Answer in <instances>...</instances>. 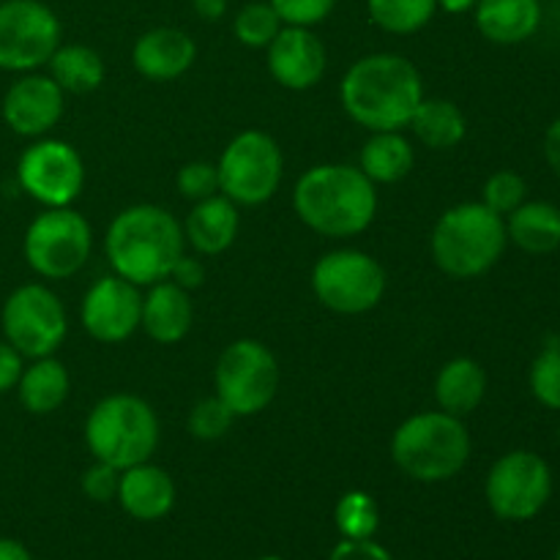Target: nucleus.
Masks as SVG:
<instances>
[{
	"label": "nucleus",
	"mask_w": 560,
	"mask_h": 560,
	"mask_svg": "<svg viewBox=\"0 0 560 560\" xmlns=\"http://www.w3.org/2000/svg\"><path fill=\"white\" fill-rule=\"evenodd\" d=\"M339 98L345 113L364 129L402 131L424 98V82L405 55L375 52L350 66Z\"/></svg>",
	"instance_id": "nucleus-1"
},
{
	"label": "nucleus",
	"mask_w": 560,
	"mask_h": 560,
	"mask_svg": "<svg viewBox=\"0 0 560 560\" xmlns=\"http://www.w3.org/2000/svg\"><path fill=\"white\" fill-rule=\"evenodd\" d=\"M293 211L315 233L353 238L375 222L377 191L359 164H315L295 184Z\"/></svg>",
	"instance_id": "nucleus-2"
},
{
	"label": "nucleus",
	"mask_w": 560,
	"mask_h": 560,
	"mask_svg": "<svg viewBox=\"0 0 560 560\" xmlns=\"http://www.w3.org/2000/svg\"><path fill=\"white\" fill-rule=\"evenodd\" d=\"M104 249L113 273L129 279L137 288H151L170 277L186 252L184 228L162 206L140 202L124 208L109 222Z\"/></svg>",
	"instance_id": "nucleus-3"
},
{
	"label": "nucleus",
	"mask_w": 560,
	"mask_h": 560,
	"mask_svg": "<svg viewBox=\"0 0 560 560\" xmlns=\"http://www.w3.org/2000/svg\"><path fill=\"white\" fill-rule=\"evenodd\" d=\"M509 244L506 219L485 202H459L432 228V260L446 277L476 279L490 271Z\"/></svg>",
	"instance_id": "nucleus-4"
},
{
	"label": "nucleus",
	"mask_w": 560,
	"mask_h": 560,
	"mask_svg": "<svg viewBox=\"0 0 560 560\" xmlns=\"http://www.w3.org/2000/svg\"><path fill=\"white\" fill-rule=\"evenodd\" d=\"M392 457L410 479L424 485L448 481L468 465L470 432L463 419L443 410L416 413L394 432Z\"/></svg>",
	"instance_id": "nucleus-5"
},
{
	"label": "nucleus",
	"mask_w": 560,
	"mask_h": 560,
	"mask_svg": "<svg viewBox=\"0 0 560 560\" xmlns=\"http://www.w3.org/2000/svg\"><path fill=\"white\" fill-rule=\"evenodd\" d=\"M85 443L98 463L118 470L148 463L159 446L156 410L135 394H109L88 413Z\"/></svg>",
	"instance_id": "nucleus-6"
},
{
	"label": "nucleus",
	"mask_w": 560,
	"mask_h": 560,
	"mask_svg": "<svg viewBox=\"0 0 560 560\" xmlns=\"http://www.w3.org/2000/svg\"><path fill=\"white\" fill-rule=\"evenodd\" d=\"M217 170L219 191L235 206H262L282 184V148L266 131L246 129L228 142Z\"/></svg>",
	"instance_id": "nucleus-7"
},
{
	"label": "nucleus",
	"mask_w": 560,
	"mask_h": 560,
	"mask_svg": "<svg viewBox=\"0 0 560 560\" xmlns=\"http://www.w3.org/2000/svg\"><path fill=\"white\" fill-rule=\"evenodd\" d=\"M93 249V230L88 219L71 206L44 208L25 230L22 252L38 277L69 279L88 262Z\"/></svg>",
	"instance_id": "nucleus-8"
},
{
	"label": "nucleus",
	"mask_w": 560,
	"mask_h": 560,
	"mask_svg": "<svg viewBox=\"0 0 560 560\" xmlns=\"http://www.w3.org/2000/svg\"><path fill=\"white\" fill-rule=\"evenodd\" d=\"M388 288L381 262L359 249L323 255L312 268V290L326 310L337 315H364L375 310Z\"/></svg>",
	"instance_id": "nucleus-9"
},
{
	"label": "nucleus",
	"mask_w": 560,
	"mask_h": 560,
	"mask_svg": "<svg viewBox=\"0 0 560 560\" xmlns=\"http://www.w3.org/2000/svg\"><path fill=\"white\" fill-rule=\"evenodd\" d=\"M217 397L235 416H255L273 402L279 392V361L257 339H235L222 350L213 370Z\"/></svg>",
	"instance_id": "nucleus-10"
},
{
	"label": "nucleus",
	"mask_w": 560,
	"mask_h": 560,
	"mask_svg": "<svg viewBox=\"0 0 560 560\" xmlns=\"http://www.w3.org/2000/svg\"><path fill=\"white\" fill-rule=\"evenodd\" d=\"M0 323L3 339L22 359L52 355L69 334L63 304L47 284L38 282L22 284L5 299Z\"/></svg>",
	"instance_id": "nucleus-11"
},
{
	"label": "nucleus",
	"mask_w": 560,
	"mask_h": 560,
	"mask_svg": "<svg viewBox=\"0 0 560 560\" xmlns=\"http://www.w3.org/2000/svg\"><path fill=\"white\" fill-rule=\"evenodd\" d=\"M58 14L42 0H0V69L27 74L60 47Z\"/></svg>",
	"instance_id": "nucleus-12"
},
{
	"label": "nucleus",
	"mask_w": 560,
	"mask_h": 560,
	"mask_svg": "<svg viewBox=\"0 0 560 560\" xmlns=\"http://www.w3.org/2000/svg\"><path fill=\"white\" fill-rule=\"evenodd\" d=\"M485 495L492 514L506 523L534 520L552 495L550 465L525 448L503 454L487 474Z\"/></svg>",
	"instance_id": "nucleus-13"
},
{
	"label": "nucleus",
	"mask_w": 560,
	"mask_h": 560,
	"mask_svg": "<svg viewBox=\"0 0 560 560\" xmlns=\"http://www.w3.org/2000/svg\"><path fill=\"white\" fill-rule=\"evenodd\" d=\"M22 191L44 208H63L80 197L85 186V164L80 151L63 140L38 137L16 162Z\"/></svg>",
	"instance_id": "nucleus-14"
},
{
	"label": "nucleus",
	"mask_w": 560,
	"mask_h": 560,
	"mask_svg": "<svg viewBox=\"0 0 560 560\" xmlns=\"http://www.w3.org/2000/svg\"><path fill=\"white\" fill-rule=\"evenodd\" d=\"M82 326L96 342H126L140 328L142 293L129 279L109 273L93 282L82 299Z\"/></svg>",
	"instance_id": "nucleus-15"
},
{
	"label": "nucleus",
	"mask_w": 560,
	"mask_h": 560,
	"mask_svg": "<svg viewBox=\"0 0 560 560\" xmlns=\"http://www.w3.org/2000/svg\"><path fill=\"white\" fill-rule=\"evenodd\" d=\"M60 115H63V91L49 74L27 71L11 82L3 96L5 126L20 137L38 140L58 126Z\"/></svg>",
	"instance_id": "nucleus-16"
},
{
	"label": "nucleus",
	"mask_w": 560,
	"mask_h": 560,
	"mask_svg": "<svg viewBox=\"0 0 560 560\" xmlns=\"http://www.w3.org/2000/svg\"><path fill=\"white\" fill-rule=\"evenodd\" d=\"M266 49L268 71L288 91H310L326 74V47L312 27L282 25Z\"/></svg>",
	"instance_id": "nucleus-17"
},
{
	"label": "nucleus",
	"mask_w": 560,
	"mask_h": 560,
	"mask_svg": "<svg viewBox=\"0 0 560 560\" xmlns=\"http://www.w3.org/2000/svg\"><path fill=\"white\" fill-rule=\"evenodd\" d=\"M197 44L180 27H153L135 42L131 63L145 80L170 82L184 77L195 66Z\"/></svg>",
	"instance_id": "nucleus-18"
},
{
	"label": "nucleus",
	"mask_w": 560,
	"mask_h": 560,
	"mask_svg": "<svg viewBox=\"0 0 560 560\" xmlns=\"http://www.w3.org/2000/svg\"><path fill=\"white\" fill-rule=\"evenodd\" d=\"M118 503L129 517L140 520V523H156L173 512L175 481L170 479L167 470L151 465V459L131 465V468L120 470Z\"/></svg>",
	"instance_id": "nucleus-19"
},
{
	"label": "nucleus",
	"mask_w": 560,
	"mask_h": 560,
	"mask_svg": "<svg viewBox=\"0 0 560 560\" xmlns=\"http://www.w3.org/2000/svg\"><path fill=\"white\" fill-rule=\"evenodd\" d=\"M195 323V306L189 293L170 279L151 284L142 295L140 328L156 345H178Z\"/></svg>",
	"instance_id": "nucleus-20"
},
{
	"label": "nucleus",
	"mask_w": 560,
	"mask_h": 560,
	"mask_svg": "<svg viewBox=\"0 0 560 560\" xmlns=\"http://www.w3.org/2000/svg\"><path fill=\"white\" fill-rule=\"evenodd\" d=\"M238 224V206L219 191L208 200L195 202V208H191V213L180 228H184L186 244L197 255L217 257L235 244Z\"/></svg>",
	"instance_id": "nucleus-21"
},
{
	"label": "nucleus",
	"mask_w": 560,
	"mask_h": 560,
	"mask_svg": "<svg viewBox=\"0 0 560 560\" xmlns=\"http://www.w3.org/2000/svg\"><path fill=\"white\" fill-rule=\"evenodd\" d=\"M476 27L492 44H523L539 31V0H479L474 9Z\"/></svg>",
	"instance_id": "nucleus-22"
},
{
	"label": "nucleus",
	"mask_w": 560,
	"mask_h": 560,
	"mask_svg": "<svg viewBox=\"0 0 560 560\" xmlns=\"http://www.w3.org/2000/svg\"><path fill=\"white\" fill-rule=\"evenodd\" d=\"M487 394V372L479 361L459 355V359L446 361L435 377V402L443 413L465 416L474 413Z\"/></svg>",
	"instance_id": "nucleus-23"
},
{
	"label": "nucleus",
	"mask_w": 560,
	"mask_h": 560,
	"mask_svg": "<svg viewBox=\"0 0 560 560\" xmlns=\"http://www.w3.org/2000/svg\"><path fill=\"white\" fill-rule=\"evenodd\" d=\"M71 377L66 366L52 355L44 359H31V364L22 370L16 381V394L27 413L49 416L69 399Z\"/></svg>",
	"instance_id": "nucleus-24"
},
{
	"label": "nucleus",
	"mask_w": 560,
	"mask_h": 560,
	"mask_svg": "<svg viewBox=\"0 0 560 560\" xmlns=\"http://www.w3.org/2000/svg\"><path fill=\"white\" fill-rule=\"evenodd\" d=\"M506 235L528 255H552L560 249V208L552 202H523L506 217Z\"/></svg>",
	"instance_id": "nucleus-25"
},
{
	"label": "nucleus",
	"mask_w": 560,
	"mask_h": 560,
	"mask_svg": "<svg viewBox=\"0 0 560 560\" xmlns=\"http://www.w3.org/2000/svg\"><path fill=\"white\" fill-rule=\"evenodd\" d=\"M413 148L402 131H372L361 145L359 170L372 184H397L413 170Z\"/></svg>",
	"instance_id": "nucleus-26"
},
{
	"label": "nucleus",
	"mask_w": 560,
	"mask_h": 560,
	"mask_svg": "<svg viewBox=\"0 0 560 560\" xmlns=\"http://www.w3.org/2000/svg\"><path fill=\"white\" fill-rule=\"evenodd\" d=\"M408 126L413 129L416 140L432 151L457 148L468 135V120H465L463 109L448 98H421Z\"/></svg>",
	"instance_id": "nucleus-27"
},
{
	"label": "nucleus",
	"mask_w": 560,
	"mask_h": 560,
	"mask_svg": "<svg viewBox=\"0 0 560 560\" xmlns=\"http://www.w3.org/2000/svg\"><path fill=\"white\" fill-rule=\"evenodd\" d=\"M49 77L60 85L63 93H91L104 82L102 55L85 44H60L47 60Z\"/></svg>",
	"instance_id": "nucleus-28"
},
{
	"label": "nucleus",
	"mask_w": 560,
	"mask_h": 560,
	"mask_svg": "<svg viewBox=\"0 0 560 560\" xmlns=\"http://www.w3.org/2000/svg\"><path fill=\"white\" fill-rule=\"evenodd\" d=\"M366 11L383 33L410 36L430 25L438 0H366Z\"/></svg>",
	"instance_id": "nucleus-29"
},
{
	"label": "nucleus",
	"mask_w": 560,
	"mask_h": 560,
	"mask_svg": "<svg viewBox=\"0 0 560 560\" xmlns=\"http://www.w3.org/2000/svg\"><path fill=\"white\" fill-rule=\"evenodd\" d=\"M334 520L342 539H372L381 525V512L370 492H345L334 509Z\"/></svg>",
	"instance_id": "nucleus-30"
},
{
	"label": "nucleus",
	"mask_w": 560,
	"mask_h": 560,
	"mask_svg": "<svg viewBox=\"0 0 560 560\" xmlns=\"http://www.w3.org/2000/svg\"><path fill=\"white\" fill-rule=\"evenodd\" d=\"M282 25L284 22L279 20V14L268 0H255V3H246L235 14L233 33L244 47L266 49L273 42V36L282 31Z\"/></svg>",
	"instance_id": "nucleus-31"
},
{
	"label": "nucleus",
	"mask_w": 560,
	"mask_h": 560,
	"mask_svg": "<svg viewBox=\"0 0 560 560\" xmlns=\"http://www.w3.org/2000/svg\"><path fill=\"white\" fill-rule=\"evenodd\" d=\"M530 394L545 408L560 410V345H547L530 364Z\"/></svg>",
	"instance_id": "nucleus-32"
},
{
	"label": "nucleus",
	"mask_w": 560,
	"mask_h": 560,
	"mask_svg": "<svg viewBox=\"0 0 560 560\" xmlns=\"http://www.w3.org/2000/svg\"><path fill=\"white\" fill-rule=\"evenodd\" d=\"M235 419H238V416L228 408V402L213 394V397L200 399V402L191 408L189 432L197 441H219V438L228 435Z\"/></svg>",
	"instance_id": "nucleus-33"
},
{
	"label": "nucleus",
	"mask_w": 560,
	"mask_h": 560,
	"mask_svg": "<svg viewBox=\"0 0 560 560\" xmlns=\"http://www.w3.org/2000/svg\"><path fill=\"white\" fill-rule=\"evenodd\" d=\"M525 191H528V186H525L523 175L512 173V170H498V173H492L487 178L485 191H481V202L490 211H495L498 217L506 219L509 213L523 206Z\"/></svg>",
	"instance_id": "nucleus-34"
},
{
	"label": "nucleus",
	"mask_w": 560,
	"mask_h": 560,
	"mask_svg": "<svg viewBox=\"0 0 560 560\" xmlns=\"http://www.w3.org/2000/svg\"><path fill=\"white\" fill-rule=\"evenodd\" d=\"M175 184H178L180 197H186V200H208V197L219 195V170L211 162H189L178 170Z\"/></svg>",
	"instance_id": "nucleus-35"
},
{
	"label": "nucleus",
	"mask_w": 560,
	"mask_h": 560,
	"mask_svg": "<svg viewBox=\"0 0 560 560\" xmlns=\"http://www.w3.org/2000/svg\"><path fill=\"white\" fill-rule=\"evenodd\" d=\"M268 3L273 5V11H277L284 25L312 27L328 20L337 0H268Z\"/></svg>",
	"instance_id": "nucleus-36"
},
{
	"label": "nucleus",
	"mask_w": 560,
	"mask_h": 560,
	"mask_svg": "<svg viewBox=\"0 0 560 560\" xmlns=\"http://www.w3.org/2000/svg\"><path fill=\"white\" fill-rule=\"evenodd\" d=\"M118 487L120 470L107 463H98V459L85 470V476H82V492L96 503L115 501V498H118Z\"/></svg>",
	"instance_id": "nucleus-37"
},
{
	"label": "nucleus",
	"mask_w": 560,
	"mask_h": 560,
	"mask_svg": "<svg viewBox=\"0 0 560 560\" xmlns=\"http://www.w3.org/2000/svg\"><path fill=\"white\" fill-rule=\"evenodd\" d=\"M328 560H394L386 547L372 539H342Z\"/></svg>",
	"instance_id": "nucleus-38"
},
{
	"label": "nucleus",
	"mask_w": 560,
	"mask_h": 560,
	"mask_svg": "<svg viewBox=\"0 0 560 560\" xmlns=\"http://www.w3.org/2000/svg\"><path fill=\"white\" fill-rule=\"evenodd\" d=\"M167 279L189 293V290H197L202 282H206V266L200 262V257H189L184 252V255L178 257V262L173 266V271H170Z\"/></svg>",
	"instance_id": "nucleus-39"
},
{
	"label": "nucleus",
	"mask_w": 560,
	"mask_h": 560,
	"mask_svg": "<svg viewBox=\"0 0 560 560\" xmlns=\"http://www.w3.org/2000/svg\"><path fill=\"white\" fill-rule=\"evenodd\" d=\"M22 370H25V359L5 339H0V394H9L11 388H16Z\"/></svg>",
	"instance_id": "nucleus-40"
},
{
	"label": "nucleus",
	"mask_w": 560,
	"mask_h": 560,
	"mask_svg": "<svg viewBox=\"0 0 560 560\" xmlns=\"http://www.w3.org/2000/svg\"><path fill=\"white\" fill-rule=\"evenodd\" d=\"M545 159L552 173L560 175V118L552 120L545 131Z\"/></svg>",
	"instance_id": "nucleus-41"
},
{
	"label": "nucleus",
	"mask_w": 560,
	"mask_h": 560,
	"mask_svg": "<svg viewBox=\"0 0 560 560\" xmlns=\"http://www.w3.org/2000/svg\"><path fill=\"white\" fill-rule=\"evenodd\" d=\"M195 11L200 14V20L206 22H219L228 14V0H191Z\"/></svg>",
	"instance_id": "nucleus-42"
},
{
	"label": "nucleus",
	"mask_w": 560,
	"mask_h": 560,
	"mask_svg": "<svg viewBox=\"0 0 560 560\" xmlns=\"http://www.w3.org/2000/svg\"><path fill=\"white\" fill-rule=\"evenodd\" d=\"M0 560H33L25 545L16 539H0Z\"/></svg>",
	"instance_id": "nucleus-43"
},
{
	"label": "nucleus",
	"mask_w": 560,
	"mask_h": 560,
	"mask_svg": "<svg viewBox=\"0 0 560 560\" xmlns=\"http://www.w3.org/2000/svg\"><path fill=\"white\" fill-rule=\"evenodd\" d=\"M479 0H438V9L448 11V14H465V11H474Z\"/></svg>",
	"instance_id": "nucleus-44"
},
{
	"label": "nucleus",
	"mask_w": 560,
	"mask_h": 560,
	"mask_svg": "<svg viewBox=\"0 0 560 560\" xmlns=\"http://www.w3.org/2000/svg\"><path fill=\"white\" fill-rule=\"evenodd\" d=\"M260 560H282V558H277V556H266V558H260Z\"/></svg>",
	"instance_id": "nucleus-45"
},
{
	"label": "nucleus",
	"mask_w": 560,
	"mask_h": 560,
	"mask_svg": "<svg viewBox=\"0 0 560 560\" xmlns=\"http://www.w3.org/2000/svg\"><path fill=\"white\" fill-rule=\"evenodd\" d=\"M556 560H560V550H558V558Z\"/></svg>",
	"instance_id": "nucleus-46"
}]
</instances>
